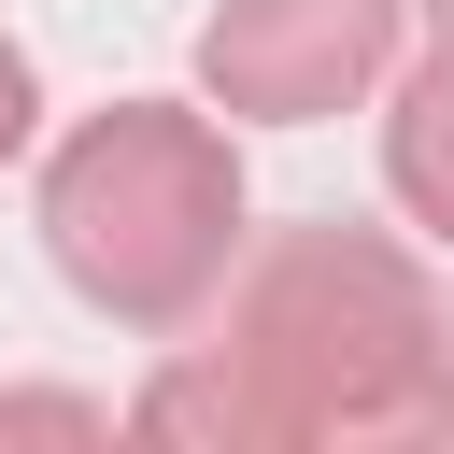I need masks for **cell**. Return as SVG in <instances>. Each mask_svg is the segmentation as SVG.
Returning <instances> with one entry per match:
<instances>
[{"mask_svg": "<svg viewBox=\"0 0 454 454\" xmlns=\"http://www.w3.org/2000/svg\"><path fill=\"white\" fill-rule=\"evenodd\" d=\"M426 43H454V0H426Z\"/></svg>", "mask_w": 454, "mask_h": 454, "instance_id": "cell-7", "label": "cell"}, {"mask_svg": "<svg viewBox=\"0 0 454 454\" xmlns=\"http://www.w3.org/2000/svg\"><path fill=\"white\" fill-rule=\"evenodd\" d=\"M28 142H43V71H28V43L0 28V170H14Z\"/></svg>", "mask_w": 454, "mask_h": 454, "instance_id": "cell-5", "label": "cell"}, {"mask_svg": "<svg viewBox=\"0 0 454 454\" xmlns=\"http://www.w3.org/2000/svg\"><path fill=\"white\" fill-rule=\"evenodd\" d=\"M0 440H114V411H85V397H0Z\"/></svg>", "mask_w": 454, "mask_h": 454, "instance_id": "cell-6", "label": "cell"}, {"mask_svg": "<svg viewBox=\"0 0 454 454\" xmlns=\"http://www.w3.org/2000/svg\"><path fill=\"white\" fill-rule=\"evenodd\" d=\"M241 142L213 99H114L43 156V255L99 326H199L241 270Z\"/></svg>", "mask_w": 454, "mask_h": 454, "instance_id": "cell-2", "label": "cell"}, {"mask_svg": "<svg viewBox=\"0 0 454 454\" xmlns=\"http://www.w3.org/2000/svg\"><path fill=\"white\" fill-rule=\"evenodd\" d=\"M128 440L199 454H426L454 440V312L411 241L383 227H270L241 241L213 340H184Z\"/></svg>", "mask_w": 454, "mask_h": 454, "instance_id": "cell-1", "label": "cell"}, {"mask_svg": "<svg viewBox=\"0 0 454 454\" xmlns=\"http://www.w3.org/2000/svg\"><path fill=\"white\" fill-rule=\"evenodd\" d=\"M411 0H227L199 28V99L227 128H326L397 85Z\"/></svg>", "mask_w": 454, "mask_h": 454, "instance_id": "cell-3", "label": "cell"}, {"mask_svg": "<svg viewBox=\"0 0 454 454\" xmlns=\"http://www.w3.org/2000/svg\"><path fill=\"white\" fill-rule=\"evenodd\" d=\"M383 184L454 255V43H426V71H397V99H383Z\"/></svg>", "mask_w": 454, "mask_h": 454, "instance_id": "cell-4", "label": "cell"}]
</instances>
